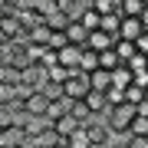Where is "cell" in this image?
Wrapping results in <instances>:
<instances>
[{
  "label": "cell",
  "mask_w": 148,
  "mask_h": 148,
  "mask_svg": "<svg viewBox=\"0 0 148 148\" xmlns=\"http://www.w3.org/2000/svg\"><path fill=\"white\" fill-rule=\"evenodd\" d=\"M86 106H89V112H92V115H106V112L112 109L109 106V99H106V92H95V89H89V92H86Z\"/></svg>",
  "instance_id": "obj_6"
},
{
  "label": "cell",
  "mask_w": 148,
  "mask_h": 148,
  "mask_svg": "<svg viewBox=\"0 0 148 148\" xmlns=\"http://www.w3.org/2000/svg\"><path fill=\"white\" fill-rule=\"evenodd\" d=\"M135 86H142V89L148 92V69H142V73H135V79H132Z\"/></svg>",
  "instance_id": "obj_27"
},
{
  "label": "cell",
  "mask_w": 148,
  "mask_h": 148,
  "mask_svg": "<svg viewBox=\"0 0 148 148\" xmlns=\"http://www.w3.org/2000/svg\"><path fill=\"white\" fill-rule=\"evenodd\" d=\"M49 102H53V99H49L43 89H36V92H30L27 99H23V112H27V115H46Z\"/></svg>",
  "instance_id": "obj_2"
},
{
  "label": "cell",
  "mask_w": 148,
  "mask_h": 148,
  "mask_svg": "<svg viewBox=\"0 0 148 148\" xmlns=\"http://www.w3.org/2000/svg\"><path fill=\"white\" fill-rule=\"evenodd\" d=\"M69 115H73V119H79L82 125H86V122L92 119V112H89V106H86L82 99H73V106H69Z\"/></svg>",
  "instance_id": "obj_18"
},
{
  "label": "cell",
  "mask_w": 148,
  "mask_h": 148,
  "mask_svg": "<svg viewBox=\"0 0 148 148\" xmlns=\"http://www.w3.org/2000/svg\"><path fill=\"white\" fill-rule=\"evenodd\" d=\"M119 27H122V13H106V16H102V23H99V30L112 33V36H119Z\"/></svg>",
  "instance_id": "obj_17"
},
{
  "label": "cell",
  "mask_w": 148,
  "mask_h": 148,
  "mask_svg": "<svg viewBox=\"0 0 148 148\" xmlns=\"http://www.w3.org/2000/svg\"><path fill=\"white\" fill-rule=\"evenodd\" d=\"M43 92H46L49 99H63V95H66L63 86H59V82H49V79H46V86H43Z\"/></svg>",
  "instance_id": "obj_25"
},
{
  "label": "cell",
  "mask_w": 148,
  "mask_h": 148,
  "mask_svg": "<svg viewBox=\"0 0 148 148\" xmlns=\"http://www.w3.org/2000/svg\"><path fill=\"white\" fill-rule=\"evenodd\" d=\"M119 66H122V56L115 53V46H112V49H102V53H99V69L112 73V69H119Z\"/></svg>",
  "instance_id": "obj_13"
},
{
  "label": "cell",
  "mask_w": 148,
  "mask_h": 148,
  "mask_svg": "<svg viewBox=\"0 0 148 148\" xmlns=\"http://www.w3.org/2000/svg\"><path fill=\"white\" fill-rule=\"evenodd\" d=\"M43 23H46L49 30H66V27H69V16H66L63 10H53V13L43 16Z\"/></svg>",
  "instance_id": "obj_14"
},
{
  "label": "cell",
  "mask_w": 148,
  "mask_h": 148,
  "mask_svg": "<svg viewBox=\"0 0 148 148\" xmlns=\"http://www.w3.org/2000/svg\"><path fill=\"white\" fill-rule=\"evenodd\" d=\"M115 40L119 36H112V33H106V30H92L89 40H86V46L95 49V53H102V49H112V46H115Z\"/></svg>",
  "instance_id": "obj_5"
},
{
  "label": "cell",
  "mask_w": 148,
  "mask_h": 148,
  "mask_svg": "<svg viewBox=\"0 0 148 148\" xmlns=\"http://www.w3.org/2000/svg\"><path fill=\"white\" fill-rule=\"evenodd\" d=\"M66 145H69V148H92V142H89V132H86V125H82V128H76V132L66 138Z\"/></svg>",
  "instance_id": "obj_15"
},
{
  "label": "cell",
  "mask_w": 148,
  "mask_h": 148,
  "mask_svg": "<svg viewBox=\"0 0 148 148\" xmlns=\"http://www.w3.org/2000/svg\"><path fill=\"white\" fill-rule=\"evenodd\" d=\"M135 46H138V53H142V56H148V33H142V36L135 40Z\"/></svg>",
  "instance_id": "obj_28"
},
{
  "label": "cell",
  "mask_w": 148,
  "mask_h": 148,
  "mask_svg": "<svg viewBox=\"0 0 148 148\" xmlns=\"http://www.w3.org/2000/svg\"><path fill=\"white\" fill-rule=\"evenodd\" d=\"M128 69H132V73H142V69H148V56H142V53H135L132 59H128L125 63Z\"/></svg>",
  "instance_id": "obj_24"
},
{
  "label": "cell",
  "mask_w": 148,
  "mask_h": 148,
  "mask_svg": "<svg viewBox=\"0 0 148 148\" xmlns=\"http://www.w3.org/2000/svg\"><path fill=\"white\" fill-rule=\"evenodd\" d=\"M115 53L122 56V63H128V59L138 53V46H135L132 40H115Z\"/></svg>",
  "instance_id": "obj_19"
},
{
  "label": "cell",
  "mask_w": 148,
  "mask_h": 148,
  "mask_svg": "<svg viewBox=\"0 0 148 148\" xmlns=\"http://www.w3.org/2000/svg\"><path fill=\"white\" fill-rule=\"evenodd\" d=\"M128 148H148V135H125Z\"/></svg>",
  "instance_id": "obj_26"
},
{
  "label": "cell",
  "mask_w": 148,
  "mask_h": 148,
  "mask_svg": "<svg viewBox=\"0 0 148 148\" xmlns=\"http://www.w3.org/2000/svg\"><path fill=\"white\" fill-rule=\"evenodd\" d=\"M89 86H92L95 92H109V89H112V73H106V69L89 73Z\"/></svg>",
  "instance_id": "obj_10"
},
{
  "label": "cell",
  "mask_w": 148,
  "mask_h": 148,
  "mask_svg": "<svg viewBox=\"0 0 148 148\" xmlns=\"http://www.w3.org/2000/svg\"><path fill=\"white\" fill-rule=\"evenodd\" d=\"M66 40L73 43V46H86V40H89V30H86L79 20H69V27H66Z\"/></svg>",
  "instance_id": "obj_8"
},
{
  "label": "cell",
  "mask_w": 148,
  "mask_h": 148,
  "mask_svg": "<svg viewBox=\"0 0 148 148\" xmlns=\"http://www.w3.org/2000/svg\"><path fill=\"white\" fill-rule=\"evenodd\" d=\"M145 33V27H142V16H122V27H119V40H138Z\"/></svg>",
  "instance_id": "obj_4"
},
{
  "label": "cell",
  "mask_w": 148,
  "mask_h": 148,
  "mask_svg": "<svg viewBox=\"0 0 148 148\" xmlns=\"http://www.w3.org/2000/svg\"><path fill=\"white\" fill-rule=\"evenodd\" d=\"M53 128H56V135H59V138L66 142V138H69V135L76 132V128H82V122H79V119H73V115L66 112L63 119H56V122H53Z\"/></svg>",
  "instance_id": "obj_7"
},
{
  "label": "cell",
  "mask_w": 148,
  "mask_h": 148,
  "mask_svg": "<svg viewBox=\"0 0 148 148\" xmlns=\"http://www.w3.org/2000/svg\"><path fill=\"white\" fill-rule=\"evenodd\" d=\"M145 99H148V92L142 89V86H135V82H132V86L125 89V102H128V106H135V109H138Z\"/></svg>",
  "instance_id": "obj_16"
},
{
  "label": "cell",
  "mask_w": 148,
  "mask_h": 148,
  "mask_svg": "<svg viewBox=\"0 0 148 148\" xmlns=\"http://www.w3.org/2000/svg\"><path fill=\"white\" fill-rule=\"evenodd\" d=\"M79 23H82V27H86V30L92 33V30H99V23H102V16H99V13H95L92 7H89V10H86V13L79 16Z\"/></svg>",
  "instance_id": "obj_21"
},
{
  "label": "cell",
  "mask_w": 148,
  "mask_h": 148,
  "mask_svg": "<svg viewBox=\"0 0 148 148\" xmlns=\"http://www.w3.org/2000/svg\"><path fill=\"white\" fill-rule=\"evenodd\" d=\"M56 148H69V145H66V142H59V145H56Z\"/></svg>",
  "instance_id": "obj_32"
},
{
  "label": "cell",
  "mask_w": 148,
  "mask_h": 148,
  "mask_svg": "<svg viewBox=\"0 0 148 148\" xmlns=\"http://www.w3.org/2000/svg\"><path fill=\"white\" fill-rule=\"evenodd\" d=\"M46 46L53 49V53H56V49H63V46H69V40H66V30H53V33H49V40H46Z\"/></svg>",
  "instance_id": "obj_22"
},
{
  "label": "cell",
  "mask_w": 148,
  "mask_h": 148,
  "mask_svg": "<svg viewBox=\"0 0 148 148\" xmlns=\"http://www.w3.org/2000/svg\"><path fill=\"white\" fill-rule=\"evenodd\" d=\"M99 69V53L95 49H89V46H82V59H79V73H95Z\"/></svg>",
  "instance_id": "obj_12"
},
{
  "label": "cell",
  "mask_w": 148,
  "mask_h": 148,
  "mask_svg": "<svg viewBox=\"0 0 148 148\" xmlns=\"http://www.w3.org/2000/svg\"><path fill=\"white\" fill-rule=\"evenodd\" d=\"M148 7V0H119V13L122 16H142Z\"/></svg>",
  "instance_id": "obj_11"
},
{
  "label": "cell",
  "mask_w": 148,
  "mask_h": 148,
  "mask_svg": "<svg viewBox=\"0 0 148 148\" xmlns=\"http://www.w3.org/2000/svg\"><path fill=\"white\" fill-rule=\"evenodd\" d=\"M92 86H89V76L79 73V69H73L69 73V79L63 82V92L69 95V99H86V92H89Z\"/></svg>",
  "instance_id": "obj_1"
},
{
  "label": "cell",
  "mask_w": 148,
  "mask_h": 148,
  "mask_svg": "<svg viewBox=\"0 0 148 148\" xmlns=\"http://www.w3.org/2000/svg\"><path fill=\"white\" fill-rule=\"evenodd\" d=\"M109 148H128V142H125V138H115V142H112Z\"/></svg>",
  "instance_id": "obj_29"
},
{
  "label": "cell",
  "mask_w": 148,
  "mask_h": 148,
  "mask_svg": "<svg viewBox=\"0 0 148 148\" xmlns=\"http://www.w3.org/2000/svg\"><path fill=\"white\" fill-rule=\"evenodd\" d=\"M79 59H82V46H73V43H69V46L56 49V63L63 66V69H69V73L79 69Z\"/></svg>",
  "instance_id": "obj_3"
},
{
  "label": "cell",
  "mask_w": 148,
  "mask_h": 148,
  "mask_svg": "<svg viewBox=\"0 0 148 148\" xmlns=\"http://www.w3.org/2000/svg\"><path fill=\"white\" fill-rule=\"evenodd\" d=\"M128 135H148V119L145 115H135L132 125H128Z\"/></svg>",
  "instance_id": "obj_23"
},
{
  "label": "cell",
  "mask_w": 148,
  "mask_h": 148,
  "mask_svg": "<svg viewBox=\"0 0 148 148\" xmlns=\"http://www.w3.org/2000/svg\"><path fill=\"white\" fill-rule=\"evenodd\" d=\"M132 79H135V73H132L125 63H122L119 69H112V89H122V92H125L128 86H132Z\"/></svg>",
  "instance_id": "obj_9"
},
{
  "label": "cell",
  "mask_w": 148,
  "mask_h": 148,
  "mask_svg": "<svg viewBox=\"0 0 148 148\" xmlns=\"http://www.w3.org/2000/svg\"><path fill=\"white\" fill-rule=\"evenodd\" d=\"M142 27H145V33H148V7H145V13H142Z\"/></svg>",
  "instance_id": "obj_31"
},
{
  "label": "cell",
  "mask_w": 148,
  "mask_h": 148,
  "mask_svg": "<svg viewBox=\"0 0 148 148\" xmlns=\"http://www.w3.org/2000/svg\"><path fill=\"white\" fill-rule=\"evenodd\" d=\"M138 115H145V119H148V99L142 102V106H138Z\"/></svg>",
  "instance_id": "obj_30"
},
{
  "label": "cell",
  "mask_w": 148,
  "mask_h": 148,
  "mask_svg": "<svg viewBox=\"0 0 148 148\" xmlns=\"http://www.w3.org/2000/svg\"><path fill=\"white\" fill-rule=\"evenodd\" d=\"M46 79H49V82H59V86H63V82L69 79V69H63L59 63H53V66H46Z\"/></svg>",
  "instance_id": "obj_20"
}]
</instances>
